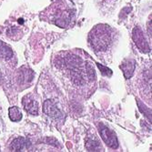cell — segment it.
Returning a JSON list of instances; mask_svg holds the SVG:
<instances>
[{
    "label": "cell",
    "mask_w": 152,
    "mask_h": 152,
    "mask_svg": "<svg viewBox=\"0 0 152 152\" xmlns=\"http://www.w3.org/2000/svg\"><path fill=\"white\" fill-rule=\"evenodd\" d=\"M76 7L71 0H53L42 13V18L56 26L65 28L75 20Z\"/></svg>",
    "instance_id": "6da1fadb"
},
{
    "label": "cell",
    "mask_w": 152,
    "mask_h": 152,
    "mask_svg": "<svg viewBox=\"0 0 152 152\" xmlns=\"http://www.w3.org/2000/svg\"><path fill=\"white\" fill-rule=\"evenodd\" d=\"M91 46L95 50L104 51L112 42V29L107 25H98L89 34Z\"/></svg>",
    "instance_id": "7a4b0ae2"
},
{
    "label": "cell",
    "mask_w": 152,
    "mask_h": 152,
    "mask_svg": "<svg viewBox=\"0 0 152 152\" xmlns=\"http://www.w3.org/2000/svg\"><path fill=\"white\" fill-rule=\"evenodd\" d=\"M99 130L101 136V139L103 140V141L106 143L107 146H108L111 148H117L118 147V137L111 129L104 125H100Z\"/></svg>",
    "instance_id": "3957f363"
},
{
    "label": "cell",
    "mask_w": 152,
    "mask_h": 152,
    "mask_svg": "<svg viewBox=\"0 0 152 152\" xmlns=\"http://www.w3.org/2000/svg\"><path fill=\"white\" fill-rule=\"evenodd\" d=\"M44 112L47 116L50 117L51 118L55 120H63L64 119V114L61 110L57 107L56 102L54 100L48 99L45 101L44 103Z\"/></svg>",
    "instance_id": "277c9868"
},
{
    "label": "cell",
    "mask_w": 152,
    "mask_h": 152,
    "mask_svg": "<svg viewBox=\"0 0 152 152\" xmlns=\"http://www.w3.org/2000/svg\"><path fill=\"white\" fill-rule=\"evenodd\" d=\"M132 37L135 44L137 45V47L139 48V49L143 52V53H148L151 49L149 48L148 43L147 42V40L144 37V34L141 30L140 27L137 26L133 30V34H132Z\"/></svg>",
    "instance_id": "5b68a950"
},
{
    "label": "cell",
    "mask_w": 152,
    "mask_h": 152,
    "mask_svg": "<svg viewBox=\"0 0 152 152\" xmlns=\"http://www.w3.org/2000/svg\"><path fill=\"white\" fill-rule=\"evenodd\" d=\"M22 104L25 110L31 115H37L38 112V104L37 101L34 99L32 95H26L23 98Z\"/></svg>",
    "instance_id": "8992f818"
},
{
    "label": "cell",
    "mask_w": 152,
    "mask_h": 152,
    "mask_svg": "<svg viewBox=\"0 0 152 152\" xmlns=\"http://www.w3.org/2000/svg\"><path fill=\"white\" fill-rule=\"evenodd\" d=\"M120 68L123 71V74H124L125 78L129 79L134 74L135 68H136V62L133 59H126L121 63Z\"/></svg>",
    "instance_id": "52a82bcc"
},
{
    "label": "cell",
    "mask_w": 152,
    "mask_h": 152,
    "mask_svg": "<svg viewBox=\"0 0 152 152\" xmlns=\"http://www.w3.org/2000/svg\"><path fill=\"white\" fill-rule=\"evenodd\" d=\"M13 57V51L8 45L0 40V59H10Z\"/></svg>",
    "instance_id": "ba28073f"
},
{
    "label": "cell",
    "mask_w": 152,
    "mask_h": 152,
    "mask_svg": "<svg viewBox=\"0 0 152 152\" xmlns=\"http://www.w3.org/2000/svg\"><path fill=\"white\" fill-rule=\"evenodd\" d=\"M27 141L24 137H17L16 140H14L11 146L10 149L12 151H22L24 148H26Z\"/></svg>",
    "instance_id": "9c48e42d"
},
{
    "label": "cell",
    "mask_w": 152,
    "mask_h": 152,
    "mask_svg": "<svg viewBox=\"0 0 152 152\" xmlns=\"http://www.w3.org/2000/svg\"><path fill=\"white\" fill-rule=\"evenodd\" d=\"M8 114H9V118L14 122H18L22 119V113L18 107H10L8 109Z\"/></svg>",
    "instance_id": "30bf717a"
},
{
    "label": "cell",
    "mask_w": 152,
    "mask_h": 152,
    "mask_svg": "<svg viewBox=\"0 0 152 152\" xmlns=\"http://www.w3.org/2000/svg\"><path fill=\"white\" fill-rule=\"evenodd\" d=\"M86 148L88 151H102V148L98 140H88L86 143Z\"/></svg>",
    "instance_id": "8fae6325"
},
{
    "label": "cell",
    "mask_w": 152,
    "mask_h": 152,
    "mask_svg": "<svg viewBox=\"0 0 152 152\" xmlns=\"http://www.w3.org/2000/svg\"><path fill=\"white\" fill-rule=\"evenodd\" d=\"M137 106H139V108H140V112H142V113L147 117V118L151 122V109L148 108V107H146V106H145L143 103H141L140 100H139V99L137 100Z\"/></svg>",
    "instance_id": "7c38bea8"
},
{
    "label": "cell",
    "mask_w": 152,
    "mask_h": 152,
    "mask_svg": "<svg viewBox=\"0 0 152 152\" xmlns=\"http://www.w3.org/2000/svg\"><path fill=\"white\" fill-rule=\"evenodd\" d=\"M86 71H87L88 77L91 80H92V79H95V77H96L95 70H94L93 66H92L90 63H87V66H86Z\"/></svg>",
    "instance_id": "4fadbf2b"
},
{
    "label": "cell",
    "mask_w": 152,
    "mask_h": 152,
    "mask_svg": "<svg viewBox=\"0 0 152 152\" xmlns=\"http://www.w3.org/2000/svg\"><path fill=\"white\" fill-rule=\"evenodd\" d=\"M96 66H99V70H100V72L102 73V75H103V76L111 77V75H112V71L110 70L109 68H107V67H106V66H104L100 65L99 63H96Z\"/></svg>",
    "instance_id": "5bb4252c"
}]
</instances>
